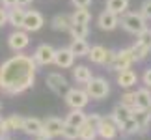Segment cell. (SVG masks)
<instances>
[{
    "mask_svg": "<svg viewBox=\"0 0 151 140\" xmlns=\"http://www.w3.org/2000/svg\"><path fill=\"white\" fill-rule=\"evenodd\" d=\"M34 0H19V6H22V8H26L28 4H32Z\"/></svg>",
    "mask_w": 151,
    "mask_h": 140,
    "instance_id": "b9f144b4",
    "label": "cell"
},
{
    "mask_svg": "<svg viewBox=\"0 0 151 140\" xmlns=\"http://www.w3.org/2000/svg\"><path fill=\"white\" fill-rule=\"evenodd\" d=\"M63 120H65V123H69V125L80 127V125L86 123V114L82 112V108H71V112H69Z\"/></svg>",
    "mask_w": 151,
    "mask_h": 140,
    "instance_id": "cb8c5ba5",
    "label": "cell"
},
{
    "mask_svg": "<svg viewBox=\"0 0 151 140\" xmlns=\"http://www.w3.org/2000/svg\"><path fill=\"white\" fill-rule=\"evenodd\" d=\"M0 4H2L4 8L11 9V8H15V6H19V0H0Z\"/></svg>",
    "mask_w": 151,
    "mask_h": 140,
    "instance_id": "ab89813d",
    "label": "cell"
},
{
    "mask_svg": "<svg viewBox=\"0 0 151 140\" xmlns=\"http://www.w3.org/2000/svg\"><path fill=\"white\" fill-rule=\"evenodd\" d=\"M136 41H138V43H142V45H146V47H149V49H151V30H149V28H146L144 32H140V34H138V36H136Z\"/></svg>",
    "mask_w": 151,
    "mask_h": 140,
    "instance_id": "d6a6232c",
    "label": "cell"
},
{
    "mask_svg": "<svg viewBox=\"0 0 151 140\" xmlns=\"http://www.w3.org/2000/svg\"><path fill=\"white\" fill-rule=\"evenodd\" d=\"M45 82H47L49 86V90L52 93H56V95H65V92L69 90V82H67V79L63 77L62 73H49L47 75V79H45Z\"/></svg>",
    "mask_w": 151,
    "mask_h": 140,
    "instance_id": "ba28073f",
    "label": "cell"
},
{
    "mask_svg": "<svg viewBox=\"0 0 151 140\" xmlns=\"http://www.w3.org/2000/svg\"><path fill=\"white\" fill-rule=\"evenodd\" d=\"M121 105H125V107L129 108H134L136 107V97H134V92H125L123 95H121Z\"/></svg>",
    "mask_w": 151,
    "mask_h": 140,
    "instance_id": "1f68e13d",
    "label": "cell"
},
{
    "mask_svg": "<svg viewBox=\"0 0 151 140\" xmlns=\"http://www.w3.org/2000/svg\"><path fill=\"white\" fill-rule=\"evenodd\" d=\"M45 25V17L39 13L37 9H28L24 15V22H22V30L26 32H37L41 30Z\"/></svg>",
    "mask_w": 151,
    "mask_h": 140,
    "instance_id": "9c48e42d",
    "label": "cell"
},
{
    "mask_svg": "<svg viewBox=\"0 0 151 140\" xmlns=\"http://www.w3.org/2000/svg\"><path fill=\"white\" fill-rule=\"evenodd\" d=\"M86 92H88L90 99H93V101H103V99H106V95L110 93V82L106 79H103V77H93L88 84H86Z\"/></svg>",
    "mask_w": 151,
    "mask_h": 140,
    "instance_id": "3957f363",
    "label": "cell"
},
{
    "mask_svg": "<svg viewBox=\"0 0 151 140\" xmlns=\"http://www.w3.org/2000/svg\"><path fill=\"white\" fill-rule=\"evenodd\" d=\"M75 58H77V56L73 54V51L69 49V47H62V49H56L54 64H56L60 69H69V67H73Z\"/></svg>",
    "mask_w": 151,
    "mask_h": 140,
    "instance_id": "7c38bea8",
    "label": "cell"
},
{
    "mask_svg": "<svg viewBox=\"0 0 151 140\" xmlns=\"http://www.w3.org/2000/svg\"><path fill=\"white\" fill-rule=\"evenodd\" d=\"M8 25V8L0 6V28Z\"/></svg>",
    "mask_w": 151,
    "mask_h": 140,
    "instance_id": "74e56055",
    "label": "cell"
},
{
    "mask_svg": "<svg viewBox=\"0 0 151 140\" xmlns=\"http://www.w3.org/2000/svg\"><path fill=\"white\" fill-rule=\"evenodd\" d=\"M114 56H116V51L108 49V52H106V60H104V66H106V67H110V64L114 62Z\"/></svg>",
    "mask_w": 151,
    "mask_h": 140,
    "instance_id": "60d3db41",
    "label": "cell"
},
{
    "mask_svg": "<svg viewBox=\"0 0 151 140\" xmlns=\"http://www.w3.org/2000/svg\"><path fill=\"white\" fill-rule=\"evenodd\" d=\"M71 25H73L71 15H67V13H58L50 19V26H52V30H56V32H69Z\"/></svg>",
    "mask_w": 151,
    "mask_h": 140,
    "instance_id": "ac0fdd59",
    "label": "cell"
},
{
    "mask_svg": "<svg viewBox=\"0 0 151 140\" xmlns=\"http://www.w3.org/2000/svg\"><path fill=\"white\" fill-rule=\"evenodd\" d=\"M45 129V125H43V121L39 120V118H24V125H22V131L26 133V135H30L34 138H37L39 135L43 133Z\"/></svg>",
    "mask_w": 151,
    "mask_h": 140,
    "instance_id": "e0dca14e",
    "label": "cell"
},
{
    "mask_svg": "<svg viewBox=\"0 0 151 140\" xmlns=\"http://www.w3.org/2000/svg\"><path fill=\"white\" fill-rule=\"evenodd\" d=\"M101 120H103V116H99V114H86V123H90L91 127H99V123H101Z\"/></svg>",
    "mask_w": 151,
    "mask_h": 140,
    "instance_id": "836d02e7",
    "label": "cell"
},
{
    "mask_svg": "<svg viewBox=\"0 0 151 140\" xmlns=\"http://www.w3.org/2000/svg\"><path fill=\"white\" fill-rule=\"evenodd\" d=\"M106 9L116 15H123L129 9V0H106Z\"/></svg>",
    "mask_w": 151,
    "mask_h": 140,
    "instance_id": "d4e9b609",
    "label": "cell"
},
{
    "mask_svg": "<svg viewBox=\"0 0 151 140\" xmlns=\"http://www.w3.org/2000/svg\"><path fill=\"white\" fill-rule=\"evenodd\" d=\"M0 110H2V103H0Z\"/></svg>",
    "mask_w": 151,
    "mask_h": 140,
    "instance_id": "7bdbcfd3",
    "label": "cell"
},
{
    "mask_svg": "<svg viewBox=\"0 0 151 140\" xmlns=\"http://www.w3.org/2000/svg\"><path fill=\"white\" fill-rule=\"evenodd\" d=\"M132 120L140 127V135H146L147 127L151 123V108L149 110H142V108H132Z\"/></svg>",
    "mask_w": 151,
    "mask_h": 140,
    "instance_id": "9a60e30c",
    "label": "cell"
},
{
    "mask_svg": "<svg viewBox=\"0 0 151 140\" xmlns=\"http://www.w3.org/2000/svg\"><path fill=\"white\" fill-rule=\"evenodd\" d=\"M63 99H65V105L69 108H84L86 105L90 103V95L88 92H86V88H69L65 92V95H63Z\"/></svg>",
    "mask_w": 151,
    "mask_h": 140,
    "instance_id": "277c9868",
    "label": "cell"
},
{
    "mask_svg": "<svg viewBox=\"0 0 151 140\" xmlns=\"http://www.w3.org/2000/svg\"><path fill=\"white\" fill-rule=\"evenodd\" d=\"M24 15H26V9L22 6H15V8L8 9V25H11L13 28H22Z\"/></svg>",
    "mask_w": 151,
    "mask_h": 140,
    "instance_id": "d6986e66",
    "label": "cell"
},
{
    "mask_svg": "<svg viewBox=\"0 0 151 140\" xmlns=\"http://www.w3.org/2000/svg\"><path fill=\"white\" fill-rule=\"evenodd\" d=\"M8 123L11 127V131H22L24 118H22L21 114H11V116H8Z\"/></svg>",
    "mask_w": 151,
    "mask_h": 140,
    "instance_id": "f546056e",
    "label": "cell"
},
{
    "mask_svg": "<svg viewBox=\"0 0 151 140\" xmlns=\"http://www.w3.org/2000/svg\"><path fill=\"white\" fill-rule=\"evenodd\" d=\"M97 26H99L101 30H104V32H112V30H116V28L119 26V15L104 9L103 13L97 17Z\"/></svg>",
    "mask_w": 151,
    "mask_h": 140,
    "instance_id": "8fae6325",
    "label": "cell"
},
{
    "mask_svg": "<svg viewBox=\"0 0 151 140\" xmlns=\"http://www.w3.org/2000/svg\"><path fill=\"white\" fill-rule=\"evenodd\" d=\"M142 82H144V86H146V88H151V67H147L146 71H144Z\"/></svg>",
    "mask_w": 151,
    "mask_h": 140,
    "instance_id": "8d00e7d4",
    "label": "cell"
},
{
    "mask_svg": "<svg viewBox=\"0 0 151 140\" xmlns=\"http://www.w3.org/2000/svg\"><path fill=\"white\" fill-rule=\"evenodd\" d=\"M28 45H30V38H28V32L22 28H15L8 36V47L13 52H22Z\"/></svg>",
    "mask_w": 151,
    "mask_h": 140,
    "instance_id": "52a82bcc",
    "label": "cell"
},
{
    "mask_svg": "<svg viewBox=\"0 0 151 140\" xmlns=\"http://www.w3.org/2000/svg\"><path fill=\"white\" fill-rule=\"evenodd\" d=\"M119 25L125 32L132 34V36H138L140 32H144L147 28V19L140 11H125L119 19Z\"/></svg>",
    "mask_w": 151,
    "mask_h": 140,
    "instance_id": "7a4b0ae2",
    "label": "cell"
},
{
    "mask_svg": "<svg viewBox=\"0 0 151 140\" xmlns=\"http://www.w3.org/2000/svg\"><path fill=\"white\" fill-rule=\"evenodd\" d=\"M134 56H132V51H131V47L129 49H121V51H116V56H114V62L110 64V71H114V73H119V71H123V69H129L132 64H134Z\"/></svg>",
    "mask_w": 151,
    "mask_h": 140,
    "instance_id": "5b68a950",
    "label": "cell"
},
{
    "mask_svg": "<svg viewBox=\"0 0 151 140\" xmlns=\"http://www.w3.org/2000/svg\"><path fill=\"white\" fill-rule=\"evenodd\" d=\"M73 79L78 84H88L93 79V75H91V69L88 66H77V67H73Z\"/></svg>",
    "mask_w": 151,
    "mask_h": 140,
    "instance_id": "7402d4cb",
    "label": "cell"
},
{
    "mask_svg": "<svg viewBox=\"0 0 151 140\" xmlns=\"http://www.w3.org/2000/svg\"><path fill=\"white\" fill-rule=\"evenodd\" d=\"M75 8H88V6L91 4V0H71Z\"/></svg>",
    "mask_w": 151,
    "mask_h": 140,
    "instance_id": "f35d334b",
    "label": "cell"
},
{
    "mask_svg": "<svg viewBox=\"0 0 151 140\" xmlns=\"http://www.w3.org/2000/svg\"><path fill=\"white\" fill-rule=\"evenodd\" d=\"M37 64L28 54L9 56L8 60L0 64V92L6 95H21L30 90L36 82Z\"/></svg>",
    "mask_w": 151,
    "mask_h": 140,
    "instance_id": "6da1fadb",
    "label": "cell"
},
{
    "mask_svg": "<svg viewBox=\"0 0 151 140\" xmlns=\"http://www.w3.org/2000/svg\"><path fill=\"white\" fill-rule=\"evenodd\" d=\"M9 133H13V131H11V127L8 123V118L0 116V135H9Z\"/></svg>",
    "mask_w": 151,
    "mask_h": 140,
    "instance_id": "d590c367",
    "label": "cell"
},
{
    "mask_svg": "<svg viewBox=\"0 0 151 140\" xmlns=\"http://www.w3.org/2000/svg\"><path fill=\"white\" fill-rule=\"evenodd\" d=\"M116 82H118L119 88H125V90H129L132 88L136 82H138V73L134 71V69H123V71H119L118 73V77H116Z\"/></svg>",
    "mask_w": 151,
    "mask_h": 140,
    "instance_id": "5bb4252c",
    "label": "cell"
},
{
    "mask_svg": "<svg viewBox=\"0 0 151 140\" xmlns=\"http://www.w3.org/2000/svg\"><path fill=\"white\" fill-rule=\"evenodd\" d=\"M106 52L108 49H104L103 45H93L90 47V52H88V58L91 64H97V66H104V60H106Z\"/></svg>",
    "mask_w": 151,
    "mask_h": 140,
    "instance_id": "44dd1931",
    "label": "cell"
},
{
    "mask_svg": "<svg viewBox=\"0 0 151 140\" xmlns=\"http://www.w3.org/2000/svg\"><path fill=\"white\" fill-rule=\"evenodd\" d=\"M97 136V129L95 127H91L90 123H84L78 127V140H95Z\"/></svg>",
    "mask_w": 151,
    "mask_h": 140,
    "instance_id": "f1b7e54d",
    "label": "cell"
},
{
    "mask_svg": "<svg viewBox=\"0 0 151 140\" xmlns=\"http://www.w3.org/2000/svg\"><path fill=\"white\" fill-rule=\"evenodd\" d=\"M69 34H71L73 39H86L90 36V26L88 25H71Z\"/></svg>",
    "mask_w": 151,
    "mask_h": 140,
    "instance_id": "83f0119b",
    "label": "cell"
},
{
    "mask_svg": "<svg viewBox=\"0 0 151 140\" xmlns=\"http://www.w3.org/2000/svg\"><path fill=\"white\" fill-rule=\"evenodd\" d=\"M131 51H132V56H134V60H136V62H144V60H146V58L151 54V49H149V47L142 45V43H138V41L131 47Z\"/></svg>",
    "mask_w": 151,
    "mask_h": 140,
    "instance_id": "4316f807",
    "label": "cell"
},
{
    "mask_svg": "<svg viewBox=\"0 0 151 140\" xmlns=\"http://www.w3.org/2000/svg\"><path fill=\"white\" fill-rule=\"evenodd\" d=\"M69 49L73 51L75 56H88L90 52V45L86 39H73L71 45H69Z\"/></svg>",
    "mask_w": 151,
    "mask_h": 140,
    "instance_id": "484cf974",
    "label": "cell"
},
{
    "mask_svg": "<svg viewBox=\"0 0 151 140\" xmlns=\"http://www.w3.org/2000/svg\"><path fill=\"white\" fill-rule=\"evenodd\" d=\"M71 21H73V25H90L91 11L88 8H77L71 13Z\"/></svg>",
    "mask_w": 151,
    "mask_h": 140,
    "instance_id": "603a6c76",
    "label": "cell"
},
{
    "mask_svg": "<svg viewBox=\"0 0 151 140\" xmlns=\"http://www.w3.org/2000/svg\"><path fill=\"white\" fill-rule=\"evenodd\" d=\"M134 97H136V107L134 108H142V110H149L151 108V90L149 88H138L134 92Z\"/></svg>",
    "mask_w": 151,
    "mask_h": 140,
    "instance_id": "ffe728a7",
    "label": "cell"
},
{
    "mask_svg": "<svg viewBox=\"0 0 151 140\" xmlns=\"http://www.w3.org/2000/svg\"><path fill=\"white\" fill-rule=\"evenodd\" d=\"M54 56H56V49L52 45H49V43L37 45V49L34 51V54H32V58L36 60V64H37V66H41V67L54 64Z\"/></svg>",
    "mask_w": 151,
    "mask_h": 140,
    "instance_id": "8992f818",
    "label": "cell"
},
{
    "mask_svg": "<svg viewBox=\"0 0 151 140\" xmlns=\"http://www.w3.org/2000/svg\"><path fill=\"white\" fill-rule=\"evenodd\" d=\"M110 116H112V120L116 121V125H118V129H121L127 121H129L131 118H132V108H129V107H125V105H116L114 107V110L110 112Z\"/></svg>",
    "mask_w": 151,
    "mask_h": 140,
    "instance_id": "4fadbf2b",
    "label": "cell"
},
{
    "mask_svg": "<svg viewBox=\"0 0 151 140\" xmlns=\"http://www.w3.org/2000/svg\"><path fill=\"white\" fill-rule=\"evenodd\" d=\"M62 138H65V140H78V127L65 123L63 129H62Z\"/></svg>",
    "mask_w": 151,
    "mask_h": 140,
    "instance_id": "4dcf8cb0",
    "label": "cell"
},
{
    "mask_svg": "<svg viewBox=\"0 0 151 140\" xmlns=\"http://www.w3.org/2000/svg\"><path fill=\"white\" fill-rule=\"evenodd\" d=\"M118 125H116V121L112 120V116H103L99 127H97V135H99L103 140H114L118 136Z\"/></svg>",
    "mask_w": 151,
    "mask_h": 140,
    "instance_id": "30bf717a",
    "label": "cell"
},
{
    "mask_svg": "<svg viewBox=\"0 0 151 140\" xmlns=\"http://www.w3.org/2000/svg\"><path fill=\"white\" fill-rule=\"evenodd\" d=\"M140 13L146 17L147 21H151V0H146V2L140 6Z\"/></svg>",
    "mask_w": 151,
    "mask_h": 140,
    "instance_id": "e575fe53",
    "label": "cell"
},
{
    "mask_svg": "<svg viewBox=\"0 0 151 140\" xmlns=\"http://www.w3.org/2000/svg\"><path fill=\"white\" fill-rule=\"evenodd\" d=\"M43 125H45V131H47L52 138H56V136H62V129H63V125H65V120L56 118V116H49V118L43 121Z\"/></svg>",
    "mask_w": 151,
    "mask_h": 140,
    "instance_id": "2e32d148",
    "label": "cell"
}]
</instances>
